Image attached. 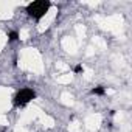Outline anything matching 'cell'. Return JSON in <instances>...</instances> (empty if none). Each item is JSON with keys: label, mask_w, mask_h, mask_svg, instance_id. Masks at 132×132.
Returning a JSON list of instances; mask_svg holds the SVG:
<instances>
[{"label": "cell", "mask_w": 132, "mask_h": 132, "mask_svg": "<svg viewBox=\"0 0 132 132\" xmlns=\"http://www.w3.org/2000/svg\"><path fill=\"white\" fill-rule=\"evenodd\" d=\"M8 37H10V40H17L19 34H17V31H11V33L8 34Z\"/></svg>", "instance_id": "4"}, {"label": "cell", "mask_w": 132, "mask_h": 132, "mask_svg": "<svg viewBox=\"0 0 132 132\" xmlns=\"http://www.w3.org/2000/svg\"><path fill=\"white\" fill-rule=\"evenodd\" d=\"M50 6H51V3L48 2V0H36V2H33V3H30L27 6V13L33 19L39 20V19H42L48 13Z\"/></svg>", "instance_id": "1"}, {"label": "cell", "mask_w": 132, "mask_h": 132, "mask_svg": "<svg viewBox=\"0 0 132 132\" xmlns=\"http://www.w3.org/2000/svg\"><path fill=\"white\" fill-rule=\"evenodd\" d=\"M104 92H106V90H104V87H95V89L92 90V93H93V95H104Z\"/></svg>", "instance_id": "3"}, {"label": "cell", "mask_w": 132, "mask_h": 132, "mask_svg": "<svg viewBox=\"0 0 132 132\" xmlns=\"http://www.w3.org/2000/svg\"><path fill=\"white\" fill-rule=\"evenodd\" d=\"M34 98H36V92H34L33 89H30V87H23V89H20V90L16 93V96H14V106L23 107V106H27L30 101H33Z\"/></svg>", "instance_id": "2"}, {"label": "cell", "mask_w": 132, "mask_h": 132, "mask_svg": "<svg viewBox=\"0 0 132 132\" xmlns=\"http://www.w3.org/2000/svg\"><path fill=\"white\" fill-rule=\"evenodd\" d=\"M73 70H75V73H81V72H82L84 69H82V65H76V67H75Z\"/></svg>", "instance_id": "5"}]
</instances>
